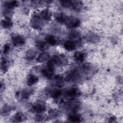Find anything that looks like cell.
Returning <instances> with one entry per match:
<instances>
[{"mask_svg":"<svg viewBox=\"0 0 123 123\" xmlns=\"http://www.w3.org/2000/svg\"><path fill=\"white\" fill-rule=\"evenodd\" d=\"M80 107V102L74 99L68 100L63 105L64 110L70 113H76L79 110Z\"/></svg>","mask_w":123,"mask_h":123,"instance_id":"obj_1","label":"cell"},{"mask_svg":"<svg viewBox=\"0 0 123 123\" xmlns=\"http://www.w3.org/2000/svg\"><path fill=\"white\" fill-rule=\"evenodd\" d=\"M82 72L80 69H74L67 74L65 79L69 82H77L81 79Z\"/></svg>","mask_w":123,"mask_h":123,"instance_id":"obj_2","label":"cell"},{"mask_svg":"<svg viewBox=\"0 0 123 123\" xmlns=\"http://www.w3.org/2000/svg\"><path fill=\"white\" fill-rule=\"evenodd\" d=\"M45 23H46L41 17L39 12L34 13L30 20L31 25L35 29H39L41 28Z\"/></svg>","mask_w":123,"mask_h":123,"instance_id":"obj_3","label":"cell"},{"mask_svg":"<svg viewBox=\"0 0 123 123\" xmlns=\"http://www.w3.org/2000/svg\"><path fill=\"white\" fill-rule=\"evenodd\" d=\"M63 92L64 97L68 100L74 99L75 98L79 97L81 95V92L79 89L75 87L68 88Z\"/></svg>","mask_w":123,"mask_h":123,"instance_id":"obj_4","label":"cell"},{"mask_svg":"<svg viewBox=\"0 0 123 123\" xmlns=\"http://www.w3.org/2000/svg\"><path fill=\"white\" fill-rule=\"evenodd\" d=\"M60 3L62 6L66 8H72L75 10H78L82 7V2L75 0H61Z\"/></svg>","mask_w":123,"mask_h":123,"instance_id":"obj_5","label":"cell"},{"mask_svg":"<svg viewBox=\"0 0 123 123\" xmlns=\"http://www.w3.org/2000/svg\"><path fill=\"white\" fill-rule=\"evenodd\" d=\"M54 72V66L49 62L47 64L41 69V73L45 78L50 79L52 78Z\"/></svg>","mask_w":123,"mask_h":123,"instance_id":"obj_6","label":"cell"},{"mask_svg":"<svg viewBox=\"0 0 123 123\" xmlns=\"http://www.w3.org/2000/svg\"><path fill=\"white\" fill-rule=\"evenodd\" d=\"M30 111L37 113H43L46 110V105L42 101H37L31 105L30 107Z\"/></svg>","mask_w":123,"mask_h":123,"instance_id":"obj_7","label":"cell"},{"mask_svg":"<svg viewBox=\"0 0 123 123\" xmlns=\"http://www.w3.org/2000/svg\"><path fill=\"white\" fill-rule=\"evenodd\" d=\"M52 65L55 66H62L65 65L67 62V58L62 55H54L49 61Z\"/></svg>","mask_w":123,"mask_h":123,"instance_id":"obj_8","label":"cell"},{"mask_svg":"<svg viewBox=\"0 0 123 123\" xmlns=\"http://www.w3.org/2000/svg\"><path fill=\"white\" fill-rule=\"evenodd\" d=\"M12 44L15 47H20L24 45L25 43V38L19 34L12 35L11 37Z\"/></svg>","mask_w":123,"mask_h":123,"instance_id":"obj_9","label":"cell"},{"mask_svg":"<svg viewBox=\"0 0 123 123\" xmlns=\"http://www.w3.org/2000/svg\"><path fill=\"white\" fill-rule=\"evenodd\" d=\"M64 24L70 28H76L80 25V20L75 17L67 16Z\"/></svg>","mask_w":123,"mask_h":123,"instance_id":"obj_10","label":"cell"},{"mask_svg":"<svg viewBox=\"0 0 123 123\" xmlns=\"http://www.w3.org/2000/svg\"><path fill=\"white\" fill-rule=\"evenodd\" d=\"M58 86H55L50 87L47 89L48 93L50 97L56 99L59 98L62 94V91L61 89L58 87Z\"/></svg>","mask_w":123,"mask_h":123,"instance_id":"obj_11","label":"cell"},{"mask_svg":"<svg viewBox=\"0 0 123 123\" xmlns=\"http://www.w3.org/2000/svg\"><path fill=\"white\" fill-rule=\"evenodd\" d=\"M38 12L41 17L46 23L50 21L52 17V13L49 10L45 9Z\"/></svg>","mask_w":123,"mask_h":123,"instance_id":"obj_12","label":"cell"},{"mask_svg":"<svg viewBox=\"0 0 123 123\" xmlns=\"http://www.w3.org/2000/svg\"><path fill=\"white\" fill-rule=\"evenodd\" d=\"M69 40L74 41L78 43H80L81 41V36L80 33L77 31H72L68 35Z\"/></svg>","mask_w":123,"mask_h":123,"instance_id":"obj_13","label":"cell"},{"mask_svg":"<svg viewBox=\"0 0 123 123\" xmlns=\"http://www.w3.org/2000/svg\"><path fill=\"white\" fill-rule=\"evenodd\" d=\"M79 45V43H78L74 41L68 40L66 41L63 44V47L65 49L68 51L73 50L77 48L78 45Z\"/></svg>","mask_w":123,"mask_h":123,"instance_id":"obj_14","label":"cell"},{"mask_svg":"<svg viewBox=\"0 0 123 123\" xmlns=\"http://www.w3.org/2000/svg\"><path fill=\"white\" fill-rule=\"evenodd\" d=\"M34 90L33 88H25L22 92H19V96L22 99L26 100L33 94Z\"/></svg>","mask_w":123,"mask_h":123,"instance_id":"obj_15","label":"cell"},{"mask_svg":"<svg viewBox=\"0 0 123 123\" xmlns=\"http://www.w3.org/2000/svg\"><path fill=\"white\" fill-rule=\"evenodd\" d=\"M45 41L48 44L51 46H56L59 44V39L52 35H47L45 37Z\"/></svg>","mask_w":123,"mask_h":123,"instance_id":"obj_16","label":"cell"},{"mask_svg":"<svg viewBox=\"0 0 123 123\" xmlns=\"http://www.w3.org/2000/svg\"><path fill=\"white\" fill-rule=\"evenodd\" d=\"M26 117L25 115L21 112H17L11 119V122L13 123H20L25 120Z\"/></svg>","mask_w":123,"mask_h":123,"instance_id":"obj_17","label":"cell"},{"mask_svg":"<svg viewBox=\"0 0 123 123\" xmlns=\"http://www.w3.org/2000/svg\"><path fill=\"white\" fill-rule=\"evenodd\" d=\"M67 120L70 122L72 123H79L83 120L82 117L79 114L76 113H70L67 118Z\"/></svg>","mask_w":123,"mask_h":123,"instance_id":"obj_18","label":"cell"},{"mask_svg":"<svg viewBox=\"0 0 123 123\" xmlns=\"http://www.w3.org/2000/svg\"><path fill=\"white\" fill-rule=\"evenodd\" d=\"M86 53L83 51H77L74 52V58L77 62H82L85 59Z\"/></svg>","mask_w":123,"mask_h":123,"instance_id":"obj_19","label":"cell"},{"mask_svg":"<svg viewBox=\"0 0 123 123\" xmlns=\"http://www.w3.org/2000/svg\"><path fill=\"white\" fill-rule=\"evenodd\" d=\"M86 40L91 43H97L99 41V37L96 34L90 32L88 33L86 36Z\"/></svg>","mask_w":123,"mask_h":123,"instance_id":"obj_20","label":"cell"},{"mask_svg":"<svg viewBox=\"0 0 123 123\" xmlns=\"http://www.w3.org/2000/svg\"><path fill=\"white\" fill-rule=\"evenodd\" d=\"M50 54L47 52H44L40 54L37 58V62H44L48 61L50 59Z\"/></svg>","mask_w":123,"mask_h":123,"instance_id":"obj_21","label":"cell"},{"mask_svg":"<svg viewBox=\"0 0 123 123\" xmlns=\"http://www.w3.org/2000/svg\"><path fill=\"white\" fill-rule=\"evenodd\" d=\"M62 115V112L56 109L50 110L48 112V115L49 118L54 119L59 118Z\"/></svg>","mask_w":123,"mask_h":123,"instance_id":"obj_22","label":"cell"},{"mask_svg":"<svg viewBox=\"0 0 123 123\" xmlns=\"http://www.w3.org/2000/svg\"><path fill=\"white\" fill-rule=\"evenodd\" d=\"M38 81V78L37 76L33 74H30L27 76L26 83L28 86H31L37 83Z\"/></svg>","mask_w":123,"mask_h":123,"instance_id":"obj_23","label":"cell"},{"mask_svg":"<svg viewBox=\"0 0 123 123\" xmlns=\"http://www.w3.org/2000/svg\"><path fill=\"white\" fill-rule=\"evenodd\" d=\"M13 25L12 21L9 18H5L1 21V26L5 29H9Z\"/></svg>","mask_w":123,"mask_h":123,"instance_id":"obj_24","label":"cell"},{"mask_svg":"<svg viewBox=\"0 0 123 123\" xmlns=\"http://www.w3.org/2000/svg\"><path fill=\"white\" fill-rule=\"evenodd\" d=\"M36 46L38 49L41 51H44L48 49V44L46 41L42 40H37L36 42Z\"/></svg>","mask_w":123,"mask_h":123,"instance_id":"obj_25","label":"cell"},{"mask_svg":"<svg viewBox=\"0 0 123 123\" xmlns=\"http://www.w3.org/2000/svg\"><path fill=\"white\" fill-rule=\"evenodd\" d=\"M18 1L16 0L6 1L4 2L3 6L5 8L12 10L14 8L17 7L18 5Z\"/></svg>","mask_w":123,"mask_h":123,"instance_id":"obj_26","label":"cell"},{"mask_svg":"<svg viewBox=\"0 0 123 123\" xmlns=\"http://www.w3.org/2000/svg\"><path fill=\"white\" fill-rule=\"evenodd\" d=\"M67 15L63 13L62 12H59L55 14L54 17L55 20L59 23H62V24H64L67 17Z\"/></svg>","mask_w":123,"mask_h":123,"instance_id":"obj_27","label":"cell"},{"mask_svg":"<svg viewBox=\"0 0 123 123\" xmlns=\"http://www.w3.org/2000/svg\"><path fill=\"white\" fill-rule=\"evenodd\" d=\"M12 109L13 108L11 106L8 105H4L1 110V115L2 116H8L12 110Z\"/></svg>","mask_w":123,"mask_h":123,"instance_id":"obj_28","label":"cell"},{"mask_svg":"<svg viewBox=\"0 0 123 123\" xmlns=\"http://www.w3.org/2000/svg\"><path fill=\"white\" fill-rule=\"evenodd\" d=\"M37 54V51L34 49H29L26 52L25 57L28 61H31L33 60Z\"/></svg>","mask_w":123,"mask_h":123,"instance_id":"obj_29","label":"cell"},{"mask_svg":"<svg viewBox=\"0 0 123 123\" xmlns=\"http://www.w3.org/2000/svg\"><path fill=\"white\" fill-rule=\"evenodd\" d=\"M9 61L5 58H2L1 60L0 68L1 70L3 72V73L5 72L7 70L9 67Z\"/></svg>","mask_w":123,"mask_h":123,"instance_id":"obj_30","label":"cell"},{"mask_svg":"<svg viewBox=\"0 0 123 123\" xmlns=\"http://www.w3.org/2000/svg\"><path fill=\"white\" fill-rule=\"evenodd\" d=\"M42 113H37L35 117V120L37 122H44L47 118V117L45 115L42 114Z\"/></svg>","mask_w":123,"mask_h":123,"instance_id":"obj_31","label":"cell"},{"mask_svg":"<svg viewBox=\"0 0 123 123\" xmlns=\"http://www.w3.org/2000/svg\"><path fill=\"white\" fill-rule=\"evenodd\" d=\"M54 80L57 86L62 85L63 83V77L61 76H59V75L56 76Z\"/></svg>","mask_w":123,"mask_h":123,"instance_id":"obj_32","label":"cell"},{"mask_svg":"<svg viewBox=\"0 0 123 123\" xmlns=\"http://www.w3.org/2000/svg\"><path fill=\"white\" fill-rule=\"evenodd\" d=\"M11 49V45L9 43H6L2 48V52L4 54H6L9 52Z\"/></svg>","mask_w":123,"mask_h":123,"instance_id":"obj_33","label":"cell"},{"mask_svg":"<svg viewBox=\"0 0 123 123\" xmlns=\"http://www.w3.org/2000/svg\"><path fill=\"white\" fill-rule=\"evenodd\" d=\"M109 120H110L109 122H113V120L115 121V118L114 117H111L110 118Z\"/></svg>","mask_w":123,"mask_h":123,"instance_id":"obj_34","label":"cell"}]
</instances>
